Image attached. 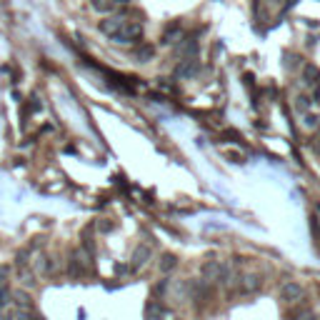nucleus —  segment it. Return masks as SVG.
<instances>
[{"label":"nucleus","instance_id":"obj_16","mask_svg":"<svg viewBox=\"0 0 320 320\" xmlns=\"http://www.w3.org/2000/svg\"><path fill=\"white\" fill-rule=\"evenodd\" d=\"M98 228H100L103 233H110V230H113V223H110V220H103V223H98Z\"/></svg>","mask_w":320,"mask_h":320},{"label":"nucleus","instance_id":"obj_15","mask_svg":"<svg viewBox=\"0 0 320 320\" xmlns=\"http://www.w3.org/2000/svg\"><path fill=\"white\" fill-rule=\"evenodd\" d=\"M38 110H43V103L33 95V98H30V103H25V118L33 115V113H38Z\"/></svg>","mask_w":320,"mask_h":320},{"label":"nucleus","instance_id":"obj_8","mask_svg":"<svg viewBox=\"0 0 320 320\" xmlns=\"http://www.w3.org/2000/svg\"><path fill=\"white\" fill-rule=\"evenodd\" d=\"M180 35H183V30H180V23H173V25H168V28H165L163 38H160V43H163V45H170V43H175V38L180 40Z\"/></svg>","mask_w":320,"mask_h":320},{"label":"nucleus","instance_id":"obj_13","mask_svg":"<svg viewBox=\"0 0 320 320\" xmlns=\"http://www.w3.org/2000/svg\"><path fill=\"white\" fill-rule=\"evenodd\" d=\"M13 298H15V303H18L23 310H30V308H33V303H30V295L25 290H15V293H13Z\"/></svg>","mask_w":320,"mask_h":320},{"label":"nucleus","instance_id":"obj_17","mask_svg":"<svg viewBox=\"0 0 320 320\" xmlns=\"http://www.w3.org/2000/svg\"><path fill=\"white\" fill-rule=\"evenodd\" d=\"M228 158H230L233 163H243V155H238V153H228Z\"/></svg>","mask_w":320,"mask_h":320},{"label":"nucleus","instance_id":"obj_1","mask_svg":"<svg viewBox=\"0 0 320 320\" xmlns=\"http://www.w3.org/2000/svg\"><path fill=\"white\" fill-rule=\"evenodd\" d=\"M140 38H143V23L140 20H125V25L118 30L110 40L115 45H130V43H135Z\"/></svg>","mask_w":320,"mask_h":320},{"label":"nucleus","instance_id":"obj_11","mask_svg":"<svg viewBox=\"0 0 320 320\" xmlns=\"http://www.w3.org/2000/svg\"><path fill=\"white\" fill-rule=\"evenodd\" d=\"M175 268H178V258H175L173 253H165V255L160 258V270H163V273H170Z\"/></svg>","mask_w":320,"mask_h":320},{"label":"nucleus","instance_id":"obj_6","mask_svg":"<svg viewBox=\"0 0 320 320\" xmlns=\"http://www.w3.org/2000/svg\"><path fill=\"white\" fill-rule=\"evenodd\" d=\"M280 295H283V300L295 303V300H300V298H303V288H300L298 283H285V285L280 288Z\"/></svg>","mask_w":320,"mask_h":320},{"label":"nucleus","instance_id":"obj_10","mask_svg":"<svg viewBox=\"0 0 320 320\" xmlns=\"http://www.w3.org/2000/svg\"><path fill=\"white\" fill-rule=\"evenodd\" d=\"M223 273H225V268H223L220 263H205V265H203V275H205V278H210V280L220 278Z\"/></svg>","mask_w":320,"mask_h":320},{"label":"nucleus","instance_id":"obj_9","mask_svg":"<svg viewBox=\"0 0 320 320\" xmlns=\"http://www.w3.org/2000/svg\"><path fill=\"white\" fill-rule=\"evenodd\" d=\"M146 318L148 320H160V318H163V305H160V300H148Z\"/></svg>","mask_w":320,"mask_h":320},{"label":"nucleus","instance_id":"obj_5","mask_svg":"<svg viewBox=\"0 0 320 320\" xmlns=\"http://www.w3.org/2000/svg\"><path fill=\"white\" fill-rule=\"evenodd\" d=\"M198 65H200V63L195 58H183L180 65H178V70H175V75H178V78H193L195 70H198Z\"/></svg>","mask_w":320,"mask_h":320},{"label":"nucleus","instance_id":"obj_4","mask_svg":"<svg viewBox=\"0 0 320 320\" xmlns=\"http://www.w3.org/2000/svg\"><path fill=\"white\" fill-rule=\"evenodd\" d=\"M128 0H90V8L95 10V13H100V15H115L118 5H125Z\"/></svg>","mask_w":320,"mask_h":320},{"label":"nucleus","instance_id":"obj_7","mask_svg":"<svg viewBox=\"0 0 320 320\" xmlns=\"http://www.w3.org/2000/svg\"><path fill=\"white\" fill-rule=\"evenodd\" d=\"M135 58H138V63H153V60H155V45L140 43V45L135 48Z\"/></svg>","mask_w":320,"mask_h":320},{"label":"nucleus","instance_id":"obj_2","mask_svg":"<svg viewBox=\"0 0 320 320\" xmlns=\"http://www.w3.org/2000/svg\"><path fill=\"white\" fill-rule=\"evenodd\" d=\"M123 25H125V18H123V15H108L105 20H100V23H98V30H100L105 38H113V35H115Z\"/></svg>","mask_w":320,"mask_h":320},{"label":"nucleus","instance_id":"obj_14","mask_svg":"<svg viewBox=\"0 0 320 320\" xmlns=\"http://www.w3.org/2000/svg\"><path fill=\"white\" fill-rule=\"evenodd\" d=\"M260 285H263V280L258 278V275H248V278H245V283H243V290L253 293V290H258Z\"/></svg>","mask_w":320,"mask_h":320},{"label":"nucleus","instance_id":"obj_3","mask_svg":"<svg viewBox=\"0 0 320 320\" xmlns=\"http://www.w3.org/2000/svg\"><path fill=\"white\" fill-rule=\"evenodd\" d=\"M150 258H153V248L143 243V245H138V248L133 250L130 268H133V270H140V268H146V265H148V260H150Z\"/></svg>","mask_w":320,"mask_h":320},{"label":"nucleus","instance_id":"obj_12","mask_svg":"<svg viewBox=\"0 0 320 320\" xmlns=\"http://www.w3.org/2000/svg\"><path fill=\"white\" fill-rule=\"evenodd\" d=\"M35 270H38V273H50V270H53V260H50L48 255H38V258H35Z\"/></svg>","mask_w":320,"mask_h":320}]
</instances>
